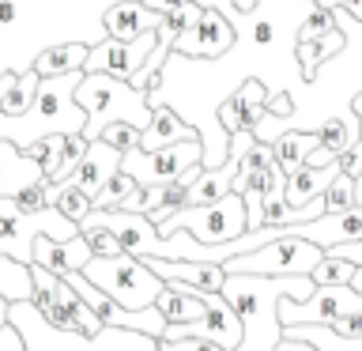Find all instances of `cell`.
<instances>
[{
	"label": "cell",
	"mask_w": 362,
	"mask_h": 351,
	"mask_svg": "<svg viewBox=\"0 0 362 351\" xmlns=\"http://www.w3.org/2000/svg\"><path fill=\"white\" fill-rule=\"evenodd\" d=\"M279 234H298L305 242H317L321 249H332L344 242H362V204H355L347 212H321L317 219H305V223L276 226V238Z\"/></svg>",
	"instance_id": "obj_13"
},
{
	"label": "cell",
	"mask_w": 362,
	"mask_h": 351,
	"mask_svg": "<svg viewBox=\"0 0 362 351\" xmlns=\"http://www.w3.org/2000/svg\"><path fill=\"white\" fill-rule=\"evenodd\" d=\"M362 313V291L351 283H317L310 299H279V321L287 325H328L332 317Z\"/></svg>",
	"instance_id": "obj_10"
},
{
	"label": "cell",
	"mask_w": 362,
	"mask_h": 351,
	"mask_svg": "<svg viewBox=\"0 0 362 351\" xmlns=\"http://www.w3.org/2000/svg\"><path fill=\"white\" fill-rule=\"evenodd\" d=\"M0 351H27V344H23V336H19V328L4 321L0 325Z\"/></svg>",
	"instance_id": "obj_44"
},
{
	"label": "cell",
	"mask_w": 362,
	"mask_h": 351,
	"mask_svg": "<svg viewBox=\"0 0 362 351\" xmlns=\"http://www.w3.org/2000/svg\"><path fill=\"white\" fill-rule=\"evenodd\" d=\"M102 140L121 147V151H129V147H140V129H136V125H124V121H113L102 129Z\"/></svg>",
	"instance_id": "obj_38"
},
{
	"label": "cell",
	"mask_w": 362,
	"mask_h": 351,
	"mask_svg": "<svg viewBox=\"0 0 362 351\" xmlns=\"http://www.w3.org/2000/svg\"><path fill=\"white\" fill-rule=\"evenodd\" d=\"M351 287H355V291H362V265L355 268V276H351Z\"/></svg>",
	"instance_id": "obj_50"
},
{
	"label": "cell",
	"mask_w": 362,
	"mask_h": 351,
	"mask_svg": "<svg viewBox=\"0 0 362 351\" xmlns=\"http://www.w3.org/2000/svg\"><path fill=\"white\" fill-rule=\"evenodd\" d=\"M57 238V242H68V238L79 234V223L68 219L61 208H42V212H23L16 197H0V257H11L19 265H30L34 260V238Z\"/></svg>",
	"instance_id": "obj_5"
},
{
	"label": "cell",
	"mask_w": 362,
	"mask_h": 351,
	"mask_svg": "<svg viewBox=\"0 0 362 351\" xmlns=\"http://www.w3.org/2000/svg\"><path fill=\"white\" fill-rule=\"evenodd\" d=\"M140 189V181H136L132 174H124V170H117L106 185L98 189V197H95V208H121L124 200L132 197V192Z\"/></svg>",
	"instance_id": "obj_33"
},
{
	"label": "cell",
	"mask_w": 362,
	"mask_h": 351,
	"mask_svg": "<svg viewBox=\"0 0 362 351\" xmlns=\"http://www.w3.org/2000/svg\"><path fill=\"white\" fill-rule=\"evenodd\" d=\"M344 50H347V34L339 30V23H336V30L321 34V38L294 42V57H298V64H302V79H305V84H313L317 72H321V64L332 61V57H339Z\"/></svg>",
	"instance_id": "obj_25"
},
{
	"label": "cell",
	"mask_w": 362,
	"mask_h": 351,
	"mask_svg": "<svg viewBox=\"0 0 362 351\" xmlns=\"http://www.w3.org/2000/svg\"><path fill=\"white\" fill-rule=\"evenodd\" d=\"M339 174V163L332 159L328 166H310L302 163L298 170H291L287 174V185H283V197H287L291 208H305L310 200H317L321 192L328 189V181H332Z\"/></svg>",
	"instance_id": "obj_22"
},
{
	"label": "cell",
	"mask_w": 362,
	"mask_h": 351,
	"mask_svg": "<svg viewBox=\"0 0 362 351\" xmlns=\"http://www.w3.org/2000/svg\"><path fill=\"white\" fill-rule=\"evenodd\" d=\"M158 234H174V231H189L197 242L204 246H219V242H230V238L245 234L249 223H245V200L242 192H223L219 200L211 204H181L177 212H170L163 223H155Z\"/></svg>",
	"instance_id": "obj_7"
},
{
	"label": "cell",
	"mask_w": 362,
	"mask_h": 351,
	"mask_svg": "<svg viewBox=\"0 0 362 351\" xmlns=\"http://www.w3.org/2000/svg\"><path fill=\"white\" fill-rule=\"evenodd\" d=\"M238 163H242V159L226 155L219 166L200 170V178L192 181L189 192H185V204H211V200H219L223 192H230V185H234V174H238Z\"/></svg>",
	"instance_id": "obj_26"
},
{
	"label": "cell",
	"mask_w": 362,
	"mask_h": 351,
	"mask_svg": "<svg viewBox=\"0 0 362 351\" xmlns=\"http://www.w3.org/2000/svg\"><path fill=\"white\" fill-rule=\"evenodd\" d=\"M200 11H204L200 0H189V4H181V8H170V11H163V23H158V38L174 42L177 34H185V30L192 27V23L200 19Z\"/></svg>",
	"instance_id": "obj_32"
},
{
	"label": "cell",
	"mask_w": 362,
	"mask_h": 351,
	"mask_svg": "<svg viewBox=\"0 0 362 351\" xmlns=\"http://www.w3.org/2000/svg\"><path fill=\"white\" fill-rule=\"evenodd\" d=\"M313 276H253V272H226L223 299L242 317V344L234 351H272L283 336L279 299H310Z\"/></svg>",
	"instance_id": "obj_1"
},
{
	"label": "cell",
	"mask_w": 362,
	"mask_h": 351,
	"mask_svg": "<svg viewBox=\"0 0 362 351\" xmlns=\"http://www.w3.org/2000/svg\"><path fill=\"white\" fill-rule=\"evenodd\" d=\"M272 351H317V347L305 344V340H298V336H279V344Z\"/></svg>",
	"instance_id": "obj_46"
},
{
	"label": "cell",
	"mask_w": 362,
	"mask_h": 351,
	"mask_svg": "<svg viewBox=\"0 0 362 351\" xmlns=\"http://www.w3.org/2000/svg\"><path fill=\"white\" fill-rule=\"evenodd\" d=\"M45 197H49L53 208H61L68 219H76V223H83V219H87V212L95 208V200H90L87 192L76 185V181H49Z\"/></svg>",
	"instance_id": "obj_29"
},
{
	"label": "cell",
	"mask_w": 362,
	"mask_h": 351,
	"mask_svg": "<svg viewBox=\"0 0 362 351\" xmlns=\"http://www.w3.org/2000/svg\"><path fill=\"white\" fill-rule=\"evenodd\" d=\"M79 231H83V238L90 242V253H95V257H117V253H124L121 242H117V234L106 231V226H98V223H79Z\"/></svg>",
	"instance_id": "obj_37"
},
{
	"label": "cell",
	"mask_w": 362,
	"mask_h": 351,
	"mask_svg": "<svg viewBox=\"0 0 362 351\" xmlns=\"http://www.w3.org/2000/svg\"><path fill=\"white\" fill-rule=\"evenodd\" d=\"M317 136H321V147L325 151L339 155L351 140H358V117L351 113V117H325L317 125Z\"/></svg>",
	"instance_id": "obj_31"
},
{
	"label": "cell",
	"mask_w": 362,
	"mask_h": 351,
	"mask_svg": "<svg viewBox=\"0 0 362 351\" xmlns=\"http://www.w3.org/2000/svg\"><path fill=\"white\" fill-rule=\"evenodd\" d=\"M189 136H200L197 125H189L170 102H151V121H147V129H140V147L144 151H155V147L189 140Z\"/></svg>",
	"instance_id": "obj_20"
},
{
	"label": "cell",
	"mask_w": 362,
	"mask_h": 351,
	"mask_svg": "<svg viewBox=\"0 0 362 351\" xmlns=\"http://www.w3.org/2000/svg\"><path fill=\"white\" fill-rule=\"evenodd\" d=\"M144 260L166 283H189V287H200V291H219L226 280V268L208 265V260H174V257H144Z\"/></svg>",
	"instance_id": "obj_18"
},
{
	"label": "cell",
	"mask_w": 362,
	"mask_h": 351,
	"mask_svg": "<svg viewBox=\"0 0 362 351\" xmlns=\"http://www.w3.org/2000/svg\"><path fill=\"white\" fill-rule=\"evenodd\" d=\"M313 4H321V8H344L355 19H362V0H313Z\"/></svg>",
	"instance_id": "obj_45"
},
{
	"label": "cell",
	"mask_w": 362,
	"mask_h": 351,
	"mask_svg": "<svg viewBox=\"0 0 362 351\" xmlns=\"http://www.w3.org/2000/svg\"><path fill=\"white\" fill-rule=\"evenodd\" d=\"M90 257L95 253H90V242L83 238V231H79L76 238H68V242H57V238L38 234L34 238V260L30 265H42V268L57 272V276H68V272L83 268Z\"/></svg>",
	"instance_id": "obj_16"
},
{
	"label": "cell",
	"mask_w": 362,
	"mask_h": 351,
	"mask_svg": "<svg viewBox=\"0 0 362 351\" xmlns=\"http://www.w3.org/2000/svg\"><path fill=\"white\" fill-rule=\"evenodd\" d=\"M83 72H61L45 76L38 84V95L23 113H0V140H11L16 147H27L49 132H83L87 113L76 102V87Z\"/></svg>",
	"instance_id": "obj_2"
},
{
	"label": "cell",
	"mask_w": 362,
	"mask_h": 351,
	"mask_svg": "<svg viewBox=\"0 0 362 351\" xmlns=\"http://www.w3.org/2000/svg\"><path fill=\"white\" fill-rule=\"evenodd\" d=\"M355 260L347 257H336V253H325L321 260H317V268L310 272L313 283H351V276H355Z\"/></svg>",
	"instance_id": "obj_36"
},
{
	"label": "cell",
	"mask_w": 362,
	"mask_h": 351,
	"mask_svg": "<svg viewBox=\"0 0 362 351\" xmlns=\"http://www.w3.org/2000/svg\"><path fill=\"white\" fill-rule=\"evenodd\" d=\"M264 110H268V117H276V121H291L298 106H294L291 91H276V95L264 98Z\"/></svg>",
	"instance_id": "obj_40"
},
{
	"label": "cell",
	"mask_w": 362,
	"mask_h": 351,
	"mask_svg": "<svg viewBox=\"0 0 362 351\" xmlns=\"http://www.w3.org/2000/svg\"><path fill=\"white\" fill-rule=\"evenodd\" d=\"M283 336H298L305 344H313L317 351H362V336H339L328 325H287Z\"/></svg>",
	"instance_id": "obj_28"
},
{
	"label": "cell",
	"mask_w": 362,
	"mask_h": 351,
	"mask_svg": "<svg viewBox=\"0 0 362 351\" xmlns=\"http://www.w3.org/2000/svg\"><path fill=\"white\" fill-rule=\"evenodd\" d=\"M76 102L87 113L83 136L87 140H98L102 129L113 121L136 125V129H147L151 121V95L136 91L129 79L121 76H106V72H83L76 87Z\"/></svg>",
	"instance_id": "obj_4"
},
{
	"label": "cell",
	"mask_w": 362,
	"mask_h": 351,
	"mask_svg": "<svg viewBox=\"0 0 362 351\" xmlns=\"http://www.w3.org/2000/svg\"><path fill=\"white\" fill-rule=\"evenodd\" d=\"M87 53H90V42L61 38V42H53V45H45V50L34 53L30 68H34V72H38L42 79H45V76H61V72H76V68L83 72Z\"/></svg>",
	"instance_id": "obj_23"
},
{
	"label": "cell",
	"mask_w": 362,
	"mask_h": 351,
	"mask_svg": "<svg viewBox=\"0 0 362 351\" xmlns=\"http://www.w3.org/2000/svg\"><path fill=\"white\" fill-rule=\"evenodd\" d=\"M328 328H336L339 336H362V313H347V317H332Z\"/></svg>",
	"instance_id": "obj_43"
},
{
	"label": "cell",
	"mask_w": 362,
	"mask_h": 351,
	"mask_svg": "<svg viewBox=\"0 0 362 351\" xmlns=\"http://www.w3.org/2000/svg\"><path fill=\"white\" fill-rule=\"evenodd\" d=\"M158 313L166 317V325H185V321H200L204 313V299L197 287H189V283H166L163 291H158Z\"/></svg>",
	"instance_id": "obj_24"
},
{
	"label": "cell",
	"mask_w": 362,
	"mask_h": 351,
	"mask_svg": "<svg viewBox=\"0 0 362 351\" xmlns=\"http://www.w3.org/2000/svg\"><path fill=\"white\" fill-rule=\"evenodd\" d=\"M34 283H30V265H19L11 257H0V299L8 302H19V299H30Z\"/></svg>",
	"instance_id": "obj_30"
},
{
	"label": "cell",
	"mask_w": 362,
	"mask_h": 351,
	"mask_svg": "<svg viewBox=\"0 0 362 351\" xmlns=\"http://www.w3.org/2000/svg\"><path fill=\"white\" fill-rule=\"evenodd\" d=\"M158 347H163V351H223L219 344H211V340H204V336H185V340H158Z\"/></svg>",
	"instance_id": "obj_42"
},
{
	"label": "cell",
	"mask_w": 362,
	"mask_h": 351,
	"mask_svg": "<svg viewBox=\"0 0 362 351\" xmlns=\"http://www.w3.org/2000/svg\"><path fill=\"white\" fill-rule=\"evenodd\" d=\"M351 113L358 117V140H362V91H358V95H351Z\"/></svg>",
	"instance_id": "obj_48"
},
{
	"label": "cell",
	"mask_w": 362,
	"mask_h": 351,
	"mask_svg": "<svg viewBox=\"0 0 362 351\" xmlns=\"http://www.w3.org/2000/svg\"><path fill=\"white\" fill-rule=\"evenodd\" d=\"M328 30H336V8H321V4H313V8L302 16L298 30H294V42L321 38V34H328Z\"/></svg>",
	"instance_id": "obj_34"
},
{
	"label": "cell",
	"mask_w": 362,
	"mask_h": 351,
	"mask_svg": "<svg viewBox=\"0 0 362 351\" xmlns=\"http://www.w3.org/2000/svg\"><path fill=\"white\" fill-rule=\"evenodd\" d=\"M83 276L102 287L113 302H121L124 310H144V306H155L158 291L166 287L163 276H155L151 265L144 257L132 253H117V257H90L83 268Z\"/></svg>",
	"instance_id": "obj_6"
},
{
	"label": "cell",
	"mask_w": 362,
	"mask_h": 351,
	"mask_svg": "<svg viewBox=\"0 0 362 351\" xmlns=\"http://www.w3.org/2000/svg\"><path fill=\"white\" fill-rule=\"evenodd\" d=\"M45 189H49V181L27 185L23 192H16V204H19L23 212H42V208H49V197H45Z\"/></svg>",
	"instance_id": "obj_39"
},
{
	"label": "cell",
	"mask_w": 362,
	"mask_h": 351,
	"mask_svg": "<svg viewBox=\"0 0 362 351\" xmlns=\"http://www.w3.org/2000/svg\"><path fill=\"white\" fill-rule=\"evenodd\" d=\"M321 197H325V212H347V208H355V204H358V197H355V178L339 170V174L328 181V189L321 192Z\"/></svg>",
	"instance_id": "obj_35"
},
{
	"label": "cell",
	"mask_w": 362,
	"mask_h": 351,
	"mask_svg": "<svg viewBox=\"0 0 362 351\" xmlns=\"http://www.w3.org/2000/svg\"><path fill=\"white\" fill-rule=\"evenodd\" d=\"M321 257H325V249L317 242H305L298 234H279L264 246L249 249V253L223 260V268L226 272H253V276H310Z\"/></svg>",
	"instance_id": "obj_8"
},
{
	"label": "cell",
	"mask_w": 362,
	"mask_h": 351,
	"mask_svg": "<svg viewBox=\"0 0 362 351\" xmlns=\"http://www.w3.org/2000/svg\"><path fill=\"white\" fill-rule=\"evenodd\" d=\"M260 0H234V11H253Z\"/></svg>",
	"instance_id": "obj_49"
},
{
	"label": "cell",
	"mask_w": 362,
	"mask_h": 351,
	"mask_svg": "<svg viewBox=\"0 0 362 351\" xmlns=\"http://www.w3.org/2000/svg\"><path fill=\"white\" fill-rule=\"evenodd\" d=\"M38 181H45L38 159H30L11 140H0V197H16V192L38 185Z\"/></svg>",
	"instance_id": "obj_19"
},
{
	"label": "cell",
	"mask_w": 362,
	"mask_h": 351,
	"mask_svg": "<svg viewBox=\"0 0 362 351\" xmlns=\"http://www.w3.org/2000/svg\"><path fill=\"white\" fill-rule=\"evenodd\" d=\"M200 155H204L200 136H189V140L155 147V151L129 147V151H124V159H121V170H124V174H132L140 185H163V181L181 178L192 163H200Z\"/></svg>",
	"instance_id": "obj_9"
},
{
	"label": "cell",
	"mask_w": 362,
	"mask_h": 351,
	"mask_svg": "<svg viewBox=\"0 0 362 351\" xmlns=\"http://www.w3.org/2000/svg\"><path fill=\"white\" fill-rule=\"evenodd\" d=\"M200 291V287H197ZM204 299V321H208V336L211 344H219L223 351H234L238 344H242V317L234 313V306L223 299V291H200Z\"/></svg>",
	"instance_id": "obj_21"
},
{
	"label": "cell",
	"mask_w": 362,
	"mask_h": 351,
	"mask_svg": "<svg viewBox=\"0 0 362 351\" xmlns=\"http://www.w3.org/2000/svg\"><path fill=\"white\" fill-rule=\"evenodd\" d=\"M264 98H268V87L260 76H249L242 87L234 91L226 102L215 106V117L226 132H238V129H257L260 121H264Z\"/></svg>",
	"instance_id": "obj_14"
},
{
	"label": "cell",
	"mask_w": 362,
	"mask_h": 351,
	"mask_svg": "<svg viewBox=\"0 0 362 351\" xmlns=\"http://www.w3.org/2000/svg\"><path fill=\"white\" fill-rule=\"evenodd\" d=\"M155 42H158V27L144 30L140 38H132V42H117V38H110V34H106L102 42L90 45V53L83 61V72H106V76L129 79L136 68L147 61V53L155 50Z\"/></svg>",
	"instance_id": "obj_12"
},
{
	"label": "cell",
	"mask_w": 362,
	"mask_h": 351,
	"mask_svg": "<svg viewBox=\"0 0 362 351\" xmlns=\"http://www.w3.org/2000/svg\"><path fill=\"white\" fill-rule=\"evenodd\" d=\"M234 45H238L234 19L219 8L204 4L200 19L192 23L185 34H177V38L170 42V50L181 53V57H192V61H219V57H226Z\"/></svg>",
	"instance_id": "obj_11"
},
{
	"label": "cell",
	"mask_w": 362,
	"mask_h": 351,
	"mask_svg": "<svg viewBox=\"0 0 362 351\" xmlns=\"http://www.w3.org/2000/svg\"><path fill=\"white\" fill-rule=\"evenodd\" d=\"M8 321L19 328L27 351H163L158 336L132 333V328H117V325H102L95 336L57 328L45 321V313L30 299L8 302Z\"/></svg>",
	"instance_id": "obj_3"
},
{
	"label": "cell",
	"mask_w": 362,
	"mask_h": 351,
	"mask_svg": "<svg viewBox=\"0 0 362 351\" xmlns=\"http://www.w3.org/2000/svg\"><path fill=\"white\" fill-rule=\"evenodd\" d=\"M8 321V299H0V325Z\"/></svg>",
	"instance_id": "obj_51"
},
{
	"label": "cell",
	"mask_w": 362,
	"mask_h": 351,
	"mask_svg": "<svg viewBox=\"0 0 362 351\" xmlns=\"http://www.w3.org/2000/svg\"><path fill=\"white\" fill-rule=\"evenodd\" d=\"M121 159H124L121 147H113V144H106V140L98 136V140L87 144V155L79 159V166L72 170V178H68V181H76V185L83 189L90 200H95L98 189L121 170Z\"/></svg>",
	"instance_id": "obj_15"
},
{
	"label": "cell",
	"mask_w": 362,
	"mask_h": 351,
	"mask_svg": "<svg viewBox=\"0 0 362 351\" xmlns=\"http://www.w3.org/2000/svg\"><path fill=\"white\" fill-rule=\"evenodd\" d=\"M42 76L34 68H23V72H11L4 68L0 72V113H23L38 95Z\"/></svg>",
	"instance_id": "obj_27"
},
{
	"label": "cell",
	"mask_w": 362,
	"mask_h": 351,
	"mask_svg": "<svg viewBox=\"0 0 362 351\" xmlns=\"http://www.w3.org/2000/svg\"><path fill=\"white\" fill-rule=\"evenodd\" d=\"M151 11H170V8H181V4H189V0H144Z\"/></svg>",
	"instance_id": "obj_47"
},
{
	"label": "cell",
	"mask_w": 362,
	"mask_h": 351,
	"mask_svg": "<svg viewBox=\"0 0 362 351\" xmlns=\"http://www.w3.org/2000/svg\"><path fill=\"white\" fill-rule=\"evenodd\" d=\"M336 163H339V170H344V174H351V178H362V140H351L344 151L336 155Z\"/></svg>",
	"instance_id": "obj_41"
},
{
	"label": "cell",
	"mask_w": 362,
	"mask_h": 351,
	"mask_svg": "<svg viewBox=\"0 0 362 351\" xmlns=\"http://www.w3.org/2000/svg\"><path fill=\"white\" fill-rule=\"evenodd\" d=\"M158 23H163V11H151L144 0H113V4L102 11V27H106V34L117 42L140 38L144 30L158 27Z\"/></svg>",
	"instance_id": "obj_17"
}]
</instances>
